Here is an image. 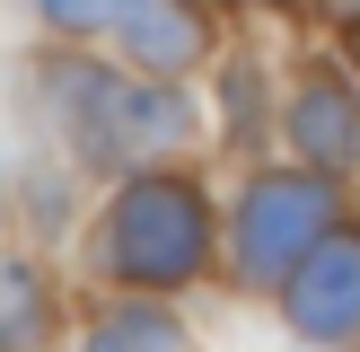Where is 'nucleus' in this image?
Returning a JSON list of instances; mask_svg holds the SVG:
<instances>
[{
    "mask_svg": "<svg viewBox=\"0 0 360 352\" xmlns=\"http://www.w3.org/2000/svg\"><path fill=\"white\" fill-rule=\"evenodd\" d=\"M44 97L62 115L70 150L88 168H141V158H167L176 141H193V97L158 70H115V62H53Z\"/></svg>",
    "mask_w": 360,
    "mask_h": 352,
    "instance_id": "obj_1",
    "label": "nucleus"
},
{
    "mask_svg": "<svg viewBox=\"0 0 360 352\" xmlns=\"http://www.w3.org/2000/svg\"><path fill=\"white\" fill-rule=\"evenodd\" d=\"M97 256L123 291H185L211 264V194L176 168H141L115 185L97 229Z\"/></svg>",
    "mask_w": 360,
    "mask_h": 352,
    "instance_id": "obj_2",
    "label": "nucleus"
},
{
    "mask_svg": "<svg viewBox=\"0 0 360 352\" xmlns=\"http://www.w3.org/2000/svg\"><path fill=\"white\" fill-rule=\"evenodd\" d=\"M326 229H343V203H334L326 168H273L238 194V220H229V256H238L246 282H290L299 256H308Z\"/></svg>",
    "mask_w": 360,
    "mask_h": 352,
    "instance_id": "obj_3",
    "label": "nucleus"
},
{
    "mask_svg": "<svg viewBox=\"0 0 360 352\" xmlns=\"http://www.w3.org/2000/svg\"><path fill=\"white\" fill-rule=\"evenodd\" d=\"M281 317L326 352L360 334V229H326L299 256V273L281 282Z\"/></svg>",
    "mask_w": 360,
    "mask_h": 352,
    "instance_id": "obj_4",
    "label": "nucleus"
},
{
    "mask_svg": "<svg viewBox=\"0 0 360 352\" xmlns=\"http://www.w3.org/2000/svg\"><path fill=\"white\" fill-rule=\"evenodd\" d=\"M290 150L326 176H352L360 168V88L343 80L334 62H316L290 97Z\"/></svg>",
    "mask_w": 360,
    "mask_h": 352,
    "instance_id": "obj_5",
    "label": "nucleus"
},
{
    "mask_svg": "<svg viewBox=\"0 0 360 352\" xmlns=\"http://www.w3.org/2000/svg\"><path fill=\"white\" fill-rule=\"evenodd\" d=\"M115 44H123V62L132 70H158V80H176V70H193L202 62V9L193 0H132L123 9V27H115Z\"/></svg>",
    "mask_w": 360,
    "mask_h": 352,
    "instance_id": "obj_6",
    "label": "nucleus"
},
{
    "mask_svg": "<svg viewBox=\"0 0 360 352\" xmlns=\"http://www.w3.org/2000/svg\"><path fill=\"white\" fill-rule=\"evenodd\" d=\"M0 344L9 352L53 344V273H35L27 256H0Z\"/></svg>",
    "mask_w": 360,
    "mask_h": 352,
    "instance_id": "obj_7",
    "label": "nucleus"
},
{
    "mask_svg": "<svg viewBox=\"0 0 360 352\" xmlns=\"http://www.w3.org/2000/svg\"><path fill=\"white\" fill-rule=\"evenodd\" d=\"M79 352H193L185 326H176L167 308H150V299H123V308H105L97 326H88Z\"/></svg>",
    "mask_w": 360,
    "mask_h": 352,
    "instance_id": "obj_8",
    "label": "nucleus"
},
{
    "mask_svg": "<svg viewBox=\"0 0 360 352\" xmlns=\"http://www.w3.org/2000/svg\"><path fill=\"white\" fill-rule=\"evenodd\" d=\"M264 115H273L264 70H255V62H229V70H220V123H229V141L255 150V141H264Z\"/></svg>",
    "mask_w": 360,
    "mask_h": 352,
    "instance_id": "obj_9",
    "label": "nucleus"
},
{
    "mask_svg": "<svg viewBox=\"0 0 360 352\" xmlns=\"http://www.w3.org/2000/svg\"><path fill=\"white\" fill-rule=\"evenodd\" d=\"M123 9H132V0H35V18L62 27V35H115Z\"/></svg>",
    "mask_w": 360,
    "mask_h": 352,
    "instance_id": "obj_10",
    "label": "nucleus"
},
{
    "mask_svg": "<svg viewBox=\"0 0 360 352\" xmlns=\"http://www.w3.org/2000/svg\"><path fill=\"white\" fill-rule=\"evenodd\" d=\"M352 62H360V18H352Z\"/></svg>",
    "mask_w": 360,
    "mask_h": 352,
    "instance_id": "obj_11",
    "label": "nucleus"
},
{
    "mask_svg": "<svg viewBox=\"0 0 360 352\" xmlns=\"http://www.w3.org/2000/svg\"><path fill=\"white\" fill-rule=\"evenodd\" d=\"M0 352H9V344H0Z\"/></svg>",
    "mask_w": 360,
    "mask_h": 352,
    "instance_id": "obj_12",
    "label": "nucleus"
}]
</instances>
